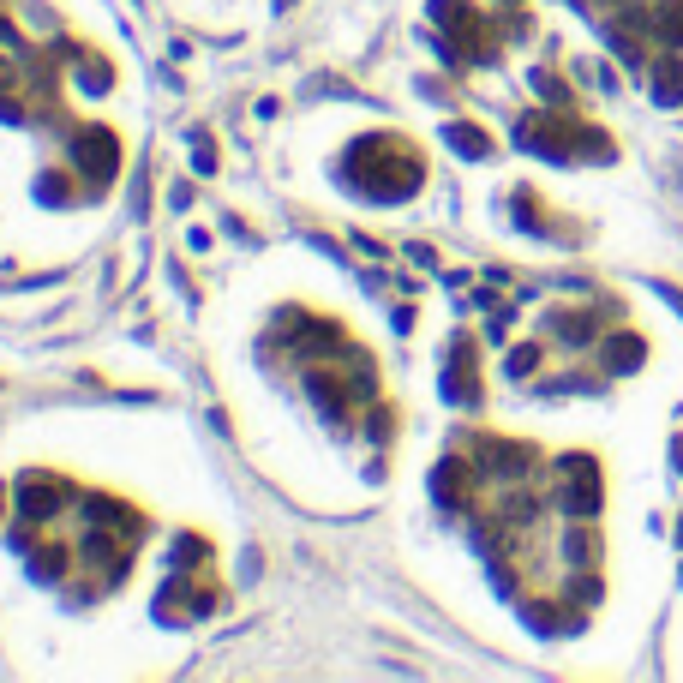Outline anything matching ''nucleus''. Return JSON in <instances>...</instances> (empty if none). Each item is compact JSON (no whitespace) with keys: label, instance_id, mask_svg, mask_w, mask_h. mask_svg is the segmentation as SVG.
I'll use <instances>...</instances> for the list:
<instances>
[{"label":"nucleus","instance_id":"obj_2","mask_svg":"<svg viewBox=\"0 0 683 683\" xmlns=\"http://www.w3.org/2000/svg\"><path fill=\"white\" fill-rule=\"evenodd\" d=\"M654 78H660V84H654V96H660V102H678V96H683V72L672 66V60H666Z\"/></svg>","mask_w":683,"mask_h":683},{"label":"nucleus","instance_id":"obj_1","mask_svg":"<svg viewBox=\"0 0 683 683\" xmlns=\"http://www.w3.org/2000/svg\"><path fill=\"white\" fill-rule=\"evenodd\" d=\"M606 360H612V372H636L642 366V342L636 336H618V342H606Z\"/></svg>","mask_w":683,"mask_h":683},{"label":"nucleus","instance_id":"obj_3","mask_svg":"<svg viewBox=\"0 0 683 683\" xmlns=\"http://www.w3.org/2000/svg\"><path fill=\"white\" fill-rule=\"evenodd\" d=\"M660 36H666V42H683V6H666V12H660Z\"/></svg>","mask_w":683,"mask_h":683}]
</instances>
